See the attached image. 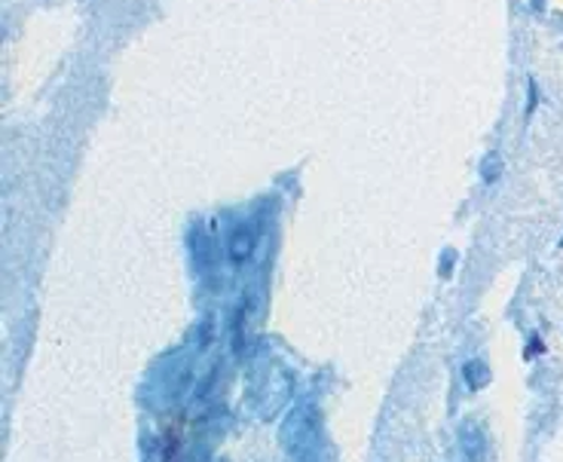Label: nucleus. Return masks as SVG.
Segmentation results:
<instances>
[{"label":"nucleus","instance_id":"obj_2","mask_svg":"<svg viewBox=\"0 0 563 462\" xmlns=\"http://www.w3.org/2000/svg\"><path fill=\"white\" fill-rule=\"evenodd\" d=\"M462 447H466V453H469V460L478 462L481 460V450H478V445H484V435H481V429L474 426V423H466L462 426Z\"/></svg>","mask_w":563,"mask_h":462},{"label":"nucleus","instance_id":"obj_1","mask_svg":"<svg viewBox=\"0 0 563 462\" xmlns=\"http://www.w3.org/2000/svg\"><path fill=\"white\" fill-rule=\"evenodd\" d=\"M282 447L294 462H319L321 416L313 404H301L282 423Z\"/></svg>","mask_w":563,"mask_h":462},{"label":"nucleus","instance_id":"obj_3","mask_svg":"<svg viewBox=\"0 0 563 462\" xmlns=\"http://www.w3.org/2000/svg\"><path fill=\"white\" fill-rule=\"evenodd\" d=\"M230 251H233V258H236V261H245V258L251 254V236H248V233H236Z\"/></svg>","mask_w":563,"mask_h":462}]
</instances>
